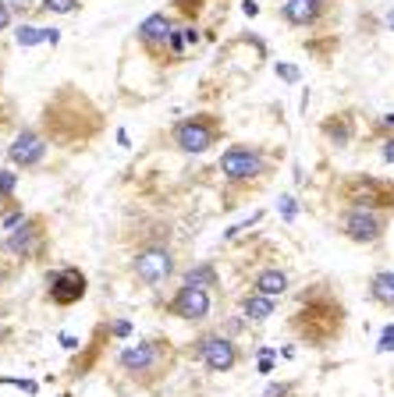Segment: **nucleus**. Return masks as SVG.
<instances>
[{
	"label": "nucleus",
	"instance_id": "1",
	"mask_svg": "<svg viewBox=\"0 0 394 397\" xmlns=\"http://www.w3.org/2000/svg\"><path fill=\"white\" fill-rule=\"evenodd\" d=\"M167 365H171V348H167V341H157V337H146L117 354V369L142 387L157 383L167 372Z\"/></svg>",
	"mask_w": 394,
	"mask_h": 397
},
{
	"label": "nucleus",
	"instance_id": "2",
	"mask_svg": "<svg viewBox=\"0 0 394 397\" xmlns=\"http://www.w3.org/2000/svg\"><path fill=\"white\" fill-rule=\"evenodd\" d=\"M338 326H341V309L334 302H320L316 305V298H309L299 309V316L292 320V330L302 333L305 344H327L338 333Z\"/></svg>",
	"mask_w": 394,
	"mask_h": 397
},
{
	"label": "nucleus",
	"instance_id": "3",
	"mask_svg": "<svg viewBox=\"0 0 394 397\" xmlns=\"http://www.w3.org/2000/svg\"><path fill=\"white\" fill-rule=\"evenodd\" d=\"M220 117L217 114H192V117H181L174 128H171V139L181 153H189V156H199L206 153L210 145L220 139Z\"/></svg>",
	"mask_w": 394,
	"mask_h": 397
},
{
	"label": "nucleus",
	"instance_id": "4",
	"mask_svg": "<svg viewBox=\"0 0 394 397\" xmlns=\"http://www.w3.org/2000/svg\"><path fill=\"white\" fill-rule=\"evenodd\" d=\"M132 274L142 284L160 287L163 280H171V274H174V252H171L167 245H160V241L142 245L139 252H135V259H132Z\"/></svg>",
	"mask_w": 394,
	"mask_h": 397
},
{
	"label": "nucleus",
	"instance_id": "5",
	"mask_svg": "<svg viewBox=\"0 0 394 397\" xmlns=\"http://www.w3.org/2000/svg\"><path fill=\"white\" fill-rule=\"evenodd\" d=\"M220 174L231 184H253L263 174V156L253 145H227L220 153Z\"/></svg>",
	"mask_w": 394,
	"mask_h": 397
},
{
	"label": "nucleus",
	"instance_id": "6",
	"mask_svg": "<svg viewBox=\"0 0 394 397\" xmlns=\"http://www.w3.org/2000/svg\"><path fill=\"white\" fill-rule=\"evenodd\" d=\"M192 354L196 359L210 369V372H231L235 365H238V348H235V341L227 337V333H202V337L196 341V348H192Z\"/></svg>",
	"mask_w": 394,
	"mask_h": 397
},
{
	"label": "nucleus",
	"instance_id": "7",
	"mask_svg": "<svg viewBox=\"0 0 394 397\" xmlns=\"http://www.w3.org/2000/svg\"><path fill=\"white\" fill-rule=\"evenodd\" d=\"M167 312L174 320H185V323H202L206 316L213 312V302H210V291L206 287H189V284H181L171 302H167Z\"/></svg>",
	"mask_w": 394,
	"mask_h": 397
},
{
	"label": "nucleus",
	"instance_id": "8",
	"mask_svg": "<svg viewBox=\"0 0 394 397\" xmlns=\"http://www.w3.org/2000/svg\"><path fill=\"white\" fill-rule=\"evenodd\" d=\"M47 298L60 309H68L75 302L86 298V274L75 266H65V269H54L47 277Z\"/></svg>",
	"mask_w": 394,
	"mask_h": 397
},
{
	"label": "nucleus",
	"instance_id": "9",
	"mask_svg": "<svg viewBox=\"0 0 394 397\" xmlns=\"http://www.w3.org/2000/svg\"><path fill=\"white\" fill-rule=\"evenodd\" d=\"M345 227V234L351 241H359V245H369V241H380L384 231H387V220L377 213V210H362V206H351V210L345 213L341 220Z\"/></svg>",
	"mask_w": 394,
	"mask_h": 397
},
{
	"label": "nucleus",
	"instance_id": "10",
	"mask_svg": "<svg viewBox=\"0 0 394 397\" xmlns=\"http://www.w3.org/2000/svg\"><path fill=\"white\" fill-rule=\"evenodd\" d=\"M8 156L14 167H22V171H29V167H39L47 156V139L39 135L36 128H22L14 135V142L8 145Z\"/></svg>",
	"mask_w": 394,
	"mask_h": 397
},
{
	"label": "nucleus",
	"instance_id": "11",
	"mask_svg": "<svg viewBox=\"0 0 394 397\" xmlns=\"http://www.w3.org/2000/svg\"><path fill=\"white\" fill-rule=\"evenodd\" d=\"M348 195L356 206L362 210H377V206H391L394 199V188H387L384 181H373V178H359V181H348Z\"/></svg>",
	"mask_w": 394,
	"mask_h": 397
},
{
	"label": "nucleus",
	"instance_id": "12",
	"mask_svg": "<svg viewBox=\"0 0 394 397\" xmlns=\"http://www.w3.org/2000/svg\"><path fill=\"white\" fill-rule=\"evenodd\" d=\"M171 32H174V22H171V14H150L146 22L139 25V43L160 53V50H167L171 43Z\"/></svg>",
	"mask_w": 394,
	"mask_h": 397
},
{
	"label": "nucleus",
	"instance_id": "13",
	"mask_svg": "<svg viewBox=\"0 0 394 397\" xmlns=\"http://www.w3.org/2000/svg\"><path fill=\"white\" fill-rule=\"evenodd\" d=\"M327 11V0H288L284 4V22L295 25V29H305V25H316Z\"/></svg>",
	"mask_w": 394,
	"mask_h": 397
},
{
	"label": "nucleus",
	"instance_id": "14",
	"mask_svg": "<svg viewBox=\"0 0 394 397\" xmlns=\"http://www.w3.org/2000/svg\"><path fill=\"white\" fill-rule=\"evenodd\" d=\"M36 245H39V220H25L22 227H14L11 238L4 241L8 252L11 256H22V259H29L36 252Z\"/></svg>",
	"mask_w": 394,
	"mask_h": 397
},
{
	"label": "nucleus",
	"instance_id": "15",
	"mask_svg": "<svg viewBox=\"0 0 394 397\" xmlns=\"http://www.w3.org/2000/svg\"><path fill=\"white\" fill-rule=\"evenodd\" d=\"M253 291H259L266 298H281L288 291V274L284 269H263V274L253 280Z\"/></svg>",
	"mask_w": 394,
	"mask_h": 397
},
{
	"label": "nucleus",
	"instance_id": "16",
	"mask_svg": "<svg viewBox=\"0 0 394 397\" xmlns=\"http://www.w3.org/2000/svg\"><path fill=\"white\" fill-rule=\"evenodd\" d=\"M242 312H245V320L263 323L266 316H274V298L259 295V291H248V295H242Z\"/></svg>",
	"mask_w": 394,
	"mask_h": 397
},
{
	"label": "nucleus",
	"instance_id": "17",
	"mask_svg": "<svg viewBox=\"0 0 394 397\" xmlns=\"http://www.w3.org/2000/svg\"><path fill=\"white\" fill-rule=\"evenodd\" d=\"M323 132L330 135V142H334V145H348V142H351V117H348V114L327 117V121H323Z\"/></svg>",
	"mask_w": 394,
	"mask_h": 397
},
{
	"label": "nucleus",
	"instance_id": "18",
	"mask_svg": "<svg viewBox=\"0 0 394 397\" xmlns=\"http://www.w3.org/2000/svg\"><path fill=\"white\" fill-rule=\"evenodd\" d=\"M185 284H189V287H213V284H217V266H213V263H196V266H189Z\"/></svg>",
	"mask_w": 394,
	"mask_h": 397
},
{
	"label": "nucleus",
	"instance_id": "19",
	"mask_svg": "<svg viewBox=\"0 0 394 397\" xmlns=\"http://www.w3.org/2000/svg\"><path fill=\"white\" fill-rule=\"evenodd\" d=\"M369 295L380 305H394V274H377L369 280Z\"/></svg>",
	"mask_w": 394,
	"mask_h": 397
},
{
	"label": "nucleus",
	"instance_id": "20",
	"mask_svg": "<svg viewBox=\"0 0 394 397\" xmlns=\"http://www.w3.org/2000/svg\"><path fill=\"white\" fill-rule=\"evenodd\" d=\"M8 8H11V14H18V18H29L36 8H43V0H8Z\"/></svg>",
	"mask_w": 394,
	"mask_h": 397
},
{
	"label": "nucleus",
	"instance_id": "21",
	"mask_svg": "<svg viewBox=\"0 0 394 397\" xmlns=\"http://www.w3.org/2000/svg\"><path fill=\"white\" fill-rule=\"evenodd\" d=\"M43 11H50V14H71V11H78V0H43Z\"/></svg>",
	"mask_w": 394,
	"mask_h": 397
},
{
	"label": "nucleus",
	"instance_id": "22",
	"mask_svg": "<svg viewBox=\"0 0 394 397\" xmlns=\"http://www.w3.org/2000/svg\"><path fill=\"white\" fill-rule=\"evenodd\" d=\"M14 184H18V171H0V199H11Z\"/></svg>",
	"mask_w": 394,
	"mask_h": 397
},
{
	"label": "nucleus",
	"instance_id": "23",
	"mask_svg": "<svg viewBox=\"0 0 394 397\" xmlns=\"http://www.w3.org/2000/svg\"><path fill=\"white\" fill-rule=\"evenodd\" d=\"M39 39H47V32H36V29H29V25L18 29V43H22V47H32V43H39Z\"/></svg>",
	"mask_w": 394,
	"mask_h": 397
},
{
	"label": "nucleus",
	"instance_id": "24",
	"mask_svg": "<svg viewBox=\"0 0 394 397\" xmlns=\"http://www.w3.org/2000/svg\"><path fill=\"white\" fill-rule=\"evenodd\" d=\"M292 390H295V383H270L263 390V397H288Z\"/></svg>",
	"mask_w": 394,
	"mask_h": 397
},
{
	"label": "nucleus",
	"instance_id": "25",
	"mask_svg": "<svg viewBox=\"0 0 394 397\" xmlns=\"http://www.w3.org/2000/svg\"><path fill=\"white\" fill-rule=\"evenodd\" d=\"M11 18H14V14H11V8H8V0H0V36L11 29Z\"/></svg>",
	"mask_w": 394,
	"mask_h": 397
},
{
	"label": "nucleus",
	"instance_id": "26",
	"mask_svg": "<svg viewBox=\"0 0 394 397\" xmlns=\"http://www.w3.org/2000/svg\"><path fill=\"white\" fill-rule=\"evenodd\" d=\"M259 372H274V351L270 348L259 351Z\"/></svg>",
	"mask_w": 394,
	"mask_h": 397
},
{
	"label": "nucleus",
	"instance_id": "27",
	"mask_svg": "<svg viewBox=\"0 0 394 397\" xmlns=\"http://www.w3.org/2000/svg\"><path fill=\"white\" fill-rule=\"evenodd\" d=\"M111 333H114V337H132V323L117 320V323H111Z\"/></svg>",
	"mask_w": 394,
	"mask_h": 397
},
{
	"label": "nucleus",
	"instance_id": "28",
	"mask_svg": "<svg viewBox=\"0 0 394 397\" xmlns=\"http://www.w3.org/2000/svg\"><path fill=\"white\" fill-rule=\"evenodd\" d=\"M377 351H394V326H387V330L380 333V344H377Z\"/></svg>",
	"mask_w": 394,
	"mask_h": 397
},
{
	"label": "nucleus",
	"instance_id": "29",
	"mask_svg": "<svg viewBox=\"0 0 394 397\" xmlns=\"http://www.w3.org/2000/svg\"><path fill=\"white\" fill-rule=\"evenodd\" d=\"M295 210H299L295 199H292V195H281V213H284V220H292V217H295Z\"/></svg>",
	"mask_w": 394,
	"mask_h": 397
},
{
	"label": "nucleus",
	"instance_id": "30",
	"mask_svg": "<svg viewBox=\"0 0 394 397\" xmlns=\"http://www.w3.org/2000/svg\"><path fill=\"white\" fill-rule=\"evenodd\" d=\"M274 71H277V75H281V78H284V82H299V78H302V75H299V71H295V68H292V64H277V68H274Z\"/></svg>",
	"mask_w": 394,
	"mask_h": 397
},
{
	"label": "nucleus",
	"instance_id": "31",
	"mask_svg": "<svg viewBox=\"0 0 394 397\" xmlns=\"http://www.w3.org/2000/svg\"><path fill=\"white\" fill-rule=\"evenodd\" d=\"M384 160H387V163H394V139H387V142H384Z\"/></svg>",
	"mask_w": 394,
	"mask_h": 397
},
{
	"label": "nucleus",
	"instance_id": "32",
	"mask_svg": "<svg viewBox=\"0 0 394 397\" xmlns=\"http://www.w3.org/2000/svg\"><path fill=\"white\" fill-rule=\"evenodd\" d=\"M60 348H68V351H71V348H78V341L71 337V333H60Z\"/></svg>",
	"mask_w": 394,
	"mask_h": 397
},
{
	"label": "nucleus",
	"instance_id": "33",
	"mask_svg": "<svg viewBox=\"0 0 394 397\" xmlns=\"http://www.w3.org/2000/svg\"><path fill=\"white\" fill-rule=\"evenodd\" d=\"M242 11H245L248 18H256V4H253V0H245V4H242Z\"/></svg>",
	"mask_w": 394,
	"mask_h": 397
},
{
	"label": "nucleus",
	"instance_id": "34",
	"mask_svg": "<svg viewBox=\"0 0 394 397\" xmlns=\"http://www.w3.org/2000/svg\"><path fill=\"white\" fill-rule=\"evenodd\" d=\"M387 25H391V29H394V8H391V11H387Z\"/></svg>",
	"mask_w": 394,
	"mask_h": 397
},
{
	"label": "nucleus",
	"instance_id": "35",
	"mask_svg": "<svg viewBox=\"0 0 394 397\" xmlns=\"http://www.w3.org/2000/svg\"><path fill=\"white\" fill-rule=\"evenodd\" d=\"M4 337H8V330H4V323H0V344H4Z\"/></svg>",
	"mask_w": 394,
	"mask_h": 397
},
{
	"label": "nucleus",
	"instance_id": "36",
	"mask_svg": "<svg viewBox=\"0 0 394 397\" xmlns=\"http://www.w3.org/2000/svg\"><path fill=\"white\" fill-rule=\"evenodd\" d=\"M0 287H4V274H0Z\"/></svg>",
	"mask_w": 394,
	"mask_h": 397
}]
</instances>
